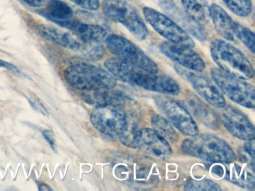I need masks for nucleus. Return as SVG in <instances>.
Here are the masks:
<instances>
[{
  "instance_id": "obj_1",
  "label": "nucleus",
  "mask_w": 255,
  "mask_h": 191,
  "mask_svg": "<svg viewBox=\"0 0 255 191\" xmlns=\"http://www.w3.org/2000/svg\"><path fill=\"white\" fill-rule=\"evenodd\" d=\"M104 65L115 77L129 85L168 95L180 94V85L167 75L149 73L117 58H109Z\"/></svg>"
},
{
  "instance_id": "obj_2",
  "label": "nucleus",
  "mask_w": 255,
  "mask_h": 191,
  "mask_svg": "<svg viewBox=\"0 0 255 191\" xmlns=\"http://www.w3.org/2000/svg\"><path fill=\"white\" fill-rule=\"evenodd\" d=\"M181 147L186 155L208 162L232 163L237 159L235 152L226 142L210 134L186 139Z\"/></svg>"
},
{
  "instance_id": "obj_3",
  "label": "nucleus",
  "mask_w": 255,
  "mask_h": 191,
  "mask_svg": "<svg viewBox=\"0 0 255 191\" xmlns=\"http://www.w3.org/2000/svg\"><path fill=\"white\" fill-rule=\"evenodd\" d=\"M65 77L71 86L84 91L113 89L117 85L116 77L110 72L88 63L73 64L65 70Z\"/></svg>"
},
{
  "instance_id": "obj_4",
  "label": "nucleus",
  "mask_w": 255,
  "mask_h": 191,
  "mask_svg": "<svg viewBox=\"0 0 255 191\" xmlns=\"http://www.w3.org/2000/svg\"><path fill=\"white\" fill-rule=\"evenodd\" d=\"M212 58L221 70L243 79L254 77V68L247 57L231 43L215 40L210 44Z\"/></svg>"
},
{
  "instance_id": "obj_5",
  "label": "nucleus",
  "mask_w": 255,
  "mask_h": 191,
  "mask_svg": "<svg viewBox=\"0 0 255 191\" xmlns=\"http://www.w3.org/2000/svg\"><path fill=\"white\" fill-rule=\"evenodd\" d=\"M211 76L216 86L230 99L247 108L255 107V87L245 79L235 77L218 68L212 69Z\"/></svg>"
},
{
  "instance_id": "obj_6",
  "label": "nucleus",
  "mask_w": 255,
  "mask_h": 191,
  "mask_svg": "<svg viewBox=\"0 0 255 191\" xmlns=\"http://www.w3.org/2000/svg\"><path fill=\"white\" fill-rule=\"evenodd\" d=\"M103 10L107 18L125 25L137 39L144 40L148 31L135 7L127 0H104Z\"/></svg>"
},
{
  "instance_id": "obj_7",
  "label": "nucleus",
  "mask_w": 255,
  "mask_h": 191,
  "mask_svg": "<svg viewBox=\"0 0 255 191\" xmlns=\"http://www.w3.org/2000/svg\"><path fill=\"white\" fill-rule=\"evenodd\" d=\"M105 40L109 50L119 59L133 64L149 73L159 72L157 64L130 40L118 34L107 35Z\"/></svg>"
},
{
  "instance_id": "obj_8",
  "label": "nucleus",
  "mask_w": 255,
  "mask_h": 191,
  "mask_svg": "<svg viewBox=\"0 0 255 191\" xmlns=\"http://www.w3.org/2000/svg\"><path fill=\"white\" fill-rule=\"evenodd\" d=\"M90 119L98 131L110 137H120L128 128V117L122 106H97Z\"/></svg>"
},
{
  "instance_id": "obj_9",
  "label": "nucleus",
  "mask_w": 255,
  "mask_h": 191,
  "mask_svg": "<svg viewBox=\"0 0 255 191\" xmlns=\"http://www.w3.org/2000/svg\"><path fill=\"white\" fill-rule=\"evenodd\" d=\"M143 14L150 26L171 43L193 48L195 42L177 22L151 7L143 8Z\"/></svg>"
},
{
  "instance_id": "obj_10",
  "label": "nucleus",
  "mask_w": 255,
  "mask_h": 191,
  "mask_svg": "<svg viewBox=\"0 0 255 191\" xmlns=\"http://www.w3.org/2000/svg\"><path fill=\"white\" fill-rule=\"evenodd\" d=\"M154 100L159 110L180 132L189 137L198 135L196 122L181 104L168 96L155 97Z\"/></svg>"
},
{
  "instance_id": "obj_11",
  "label": "nucleus",
  "mask_w": 255,
  "mask_h": 191,
  "mask_svg": "<svg viewBox=\"0 0 255 191\" xmlns=\"http://www.w3.org/2000/svg\"><path fill=\"white\" fill-rule=\"evenodd\" d=\"M175 70L209 104L218 108L225 107L226 102L223 94L208 77L199 72L193 71L180 65H176Z\"/></svg>"
},
{
  "instance_id": "obj_12",
  "label": "nucleus",
  "mask_w": 255,
  "mask_h": 191,
  "mask_svg": "<svg viewBox=\"0 0 255 191\" xmlns=\"http://www.w3.org/2000/svg\"><path fill=\"white\" fill-rule=\"evenodd\" d=\"M131 146L138 148L148 155L159 159H167L172 153L168 140L151 128H142L135 131Z\"/></svg>"
},
{
  "instance_id": "obj_13",
  "label": "nucleus",
  "mask_w": 255,
  "mask_h": 191,
  "mask_svg": "<svg viewBox=\"0 0 255 191\" xmlns=\"http://www.w3.org/2000/svg\"><path fill=\"white\" fill-rule=\"evenodd\" d=\"M159 49L165 56L185 68L199 73L205 69L203 58L190 47L165 41L161 43Z\"/></svg>"
},
{
  "instance_id": "obj_14",
  "label": "nucleus",
  "mask_w": 255,
  "mask_h": 191,
  "mask_svg": "<svg viewBox=\"0 0 255 191\" xmlns=\"http://www.w3.org/2000/svg\"><path fill=\"white\" fill-rule=\"evenodd\" d=\"M221 120L234 137L246 141L255 138L254 125L247 116L238 109L232 106L225 107L221 113Z\"/></svg>"
},
{
  "instance_id": "obj_15",
  "label": "nucleus",
  "mask_w": 255,
  "mask_h": 191,
  "mask_svg": "<svg viewBox=\"0 0 255 191\" xmlns=\"http://www.w3.org/2000/svg\"><path fill=\"white\" fill-rule=\"evenodd\" d=\"M38 31L46 40L75 52H80L83 46V39L74 32V34L65 32L54 27L46 25H38Z\"/></svg>"
},
{
  "instance_id": "obj_16",
  "label": "nucleus",
  "mask_w": 255,
  "mask_h": 191,
  "mask_svg": "<svg viewBox=\"0 0 255 191\" xmlns=\"http://www.w3.org/2000/svg\"><path fill=\"white\" fill-rule=\"evenodd\" d=\"M56 23L71 30L85 40L89 41L101 43L107 37V31L105 28L98 25L83 23L78 21L71 20V19L65 21H58Z\"/></svg>"
},
{
  "instance_id": "obj_17",
  "label": "nucleus",
  "mask_w": 255,
  "mask_h": 191,
  "mask_svg": "<svg viewBox=\"0 0 255 191\" xmlns=\"http://www.w3.org/2000/svg\"><path fill=\"white\" fill-rule=\"evenodd\" d=\"M86 102L97 106L113 105L122 106L128 101V96L125 94L113 89H98L86 91L83 94Z\"/></svg>"
},
{
  "instance_id": "obj_18",
  "label": "nucleus",
  "mask_w": 255,
  "mask_h": 191,
  "mask_svg": "<svg viewBox=\"0 0 255 191\" xmlns=\"http://www.w3.org/2000/svg\"><path fill=\"white\" fill-rule=\"evenodd\" d=\"M184 103L186 107L189 109V111L192 112L194 116L205 126L211 128L219 127V119L217 116L199 98L196 96L188 97Z\"/></svg>"
},
{
  "instance_id": "obj_19",
  "label": "nucleus",
  "mask_w": 255,
  "mask_h": 191,
  "mask_svg": "<svg viewBox=\"0 0 255 191\" xmlns=\"http://www.w3.org/2000/svg\"><path fill=\"white\" fill-rule=\"evenodd\" d=\"M210 16L217 32L226 40H234L233 32L234 21L221 6L213 4L210 6Z\"/></svg>"
},
{
  "instance_id": "obj_20",
  "label": "nucleus",
  "mask_w": 255,
  "mask_h": 191,
  "mask_svg": "<svg viewBox=\"0 0 255 191\" xmlns=\"http://www.w3.org/2000/svg\"><path fill=\"white\" fill-rule=\"evenodd\" d=\"M162 7L168 12L170 15L174 16L177 22H180V24L183 25L186 30L190 31L199 40H204V37H206V34L201 28V25L194 21L190 16H188L186 12L184 13L181 11L175 4H173L172 1L171 2L170 1L166 2L165 1L162 4Z\"/></svg>"
},
{
  "instance_id": "obj_21",
  "label": "nucleus",
  "mask_w": 255,
  "mask_h": 191,
  "mask_svg": "<svg viewBox=\"0 0 255 191\" xmlns=\"http://www.w3.org/2000/svg\"><path fill=\"white\" fill-rule=\"evenodd\" d=\"M185 12L200 25L210 19V6L207 0H181Z\"/></svg>"
},
{
  "instance_id": "obj_22",
  "label": "nucleus",
  "mask_w": 255,
  "mask_h": 191,
  "mask_svg": "<svg viewBox=\"0 0 255 191\" xmlns=\"http://www.w3.org/2000/svg\"><path fill=\"white\" fill-rule=\"evenodd\" d=\"M74 14L72 8L61 0H50L47 3L44 15L56 22L71 19Z\"/></svg>"
},
{
  "instance_id": "obj_23",
  "label": "nucleus",
  "mask_w": 255,
  "mask_h": 191,
  "mask_svg": "<svg viewBox=\"0 0 255 191\" xmlns=\"http://www.w3.org/2000/svg\"><path fill=\"white\" fill-rule=\"evenodd\" d=\"M151 124L153 129L165 140L171 142H176L178 140V135L169 121L167 120L160 115L156 114L153 116Z\"/></svg>"
},
{
  "instance_id": "obj_24",
  "label": "nucleus",
  "mask_w": 255,
  "mask_h": 191,
  "mask_svg": "<svg viewBox=\"0 0 255 191\" xmlns=\"http://www.w3.org/2000/svg\"><path fill=\"white\" fill-rule=\"evenodd\" d=\"M233 32L247 49H249L252 53H255V34L253 31L243 26L239 22H234Z\"/></svg>"
},
{
  "instance_id": "obj_25",
  "label": "nucleus",
  "mask_w": 255,
  "mask_h": 191,
  "mask_svg": "<svg viewBox=\"0 0 255 191\" xmlns=\"http://www.w3.org/2000/svg\"><path fill=\"white\" fill-rule=\"evenodd\" d=\"M227 7L240 16H248L252 13V0H223Z\"/></svg>"
},
{
  "instance_id": "obj_26",
  "label": "nucleus",
  "mask_w": 255,
  "mask_h": 191,
  "mask_svg": "<svg viewBox=\"0 0 255 191\" xmlns=\"http://www.w3.org/2000/svg\"><path fill=\"white\" fill-rule=\"evenodd\" d=\"M185 191H221L220 188L218 184L208 179L204 180H191L189 181L185 185Z\"/></svg>"
},
{
  "instance_id": "obj_27",
  "label": "nucleus",
  "mask_w": 255,
  "mask_h": 191,
  "mask_svg": "<svg viewBox=\"0 0 255 191\" xmlns=\"http://www.w3.org/2000/svg\"><path fill=\"white\" fill-rule=\"evenodd\" d=\"M80 7L88 10H97L100 7L99 0H71Z\"/></svg>"
},
{
  "instance_id": "obj_28",
  "label": "nucleus",
  "mask_w": 255,
  "mask_h": 191,
  "mask_svg": "<svg viewBox=\"0 0 255 191\" xmlns=\"http://www.w3.org/2000/svg\"><path fill=\"white\" fill-rule=\"evenodd\" d=\"M29 103L31 106L35 109L36 111L39 112L41 114L45 115V116H49L48 110H47L44 104L41 103V101L36 98H31L29 99Z\"/></svg>"
},
{
  "instance_id": "obj_29",
  "label": "nucleus",
  "mask_w": 255,
  "mask_h": 191,
  "mask_svg": "<svg viewBox=\"0 0 255 191\" xmlns=\"http://www.w3.org/2000/svg\"><path fill=\"white\" fill-rule=\"evenodd\" d=\"M42 134L44 135V138L47 140V143L51 146L53 150L56 152V139H55L54 134H53V131H50V130H44Z\"/></svg>"
},
{
  "instance_id": "obj_30",
  "label": "nucleus",
  "mask_w": 255,
  "mask_h": 191,
  "mask_svg": "<svg viewBox=\"0 0 255 191\" xmlns=\"http://www.w3.org/2000/svg\"><path fill=\"white\" fill-rule=\"evenodd\" d=\"M244 149L246 152L254 159V158H255V138L246 140Z\"/></svg>"
},
{
  "instance_id": "obj_31",
  "label": "nucleus",
  "mask_w": 255,
  "mask_h": 191,
  "mask_svg": "<svg viewBox=\"0 0 255 191\" xmlns=\"http://www.w3.org/2000/svg\"><path fill=\"white\" fill-rule=\"evenodd\" d=\"M0 67H3V68L7 69V70L11 71V73H16V74H20V70H18L16 66L10 64V63L6 62V61L0 60Z\"/></svg>"
},
{
  "instance_id": "obj_32",
  "label": "nucleus",
  "mask_w": 255,
  "mask_h": 191,
  "mask_svg": "<svg viewBox=\"0 0 255 191\" xmlns=\"http://www.w3.org/2000/svg\"><path fill=\"white\" fill-rule=\"evenodd\" d=\"M23 1L31 7H38L42 5L44 0H23Z\"/></svg>"
},
{
  "instance_id": "obj_33",
  "label": "nucleus",
  "mask_w": 255,
  "mask_h": 191,
  "mask_svg": "<svg viewBox=\"0 0 255 191\" xmlns=\"http://www.w3.org/2000/svg\"><path fill=\"white\" fill-rule=\"evenodd\" d=\"M39 191H53V189L49 185H45V184H41V185H39Z\"/></svg>"
}]
</instances>
